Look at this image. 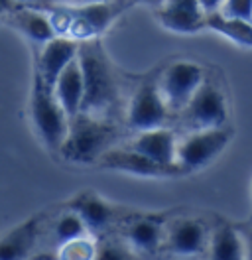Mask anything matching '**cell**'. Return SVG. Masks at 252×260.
<instances>
[{"label": "cell", "instance_id": "1", "mask_svg": "<svg viewBox=\"0 0 252 260\" xmlns=\"http://www.w3.org/2000/svg\"><path fill=\"white\" fill-rule=\"evenodd\" d=\"M77 57L81 73H83V85H85L81 113L105 116V113L116 103V93H118L112 67L103 48L94 40L79 42Z\"/></svg>", "mask_w": 252, "mask_h": 260}, {"label": "cell", "instance_id": "2", "mask_svg": "<svg viewBox=\"0 0 252 260\" xmlns=\"http://www.w3.org/2000/svg\"><path fill=\"white\" fill-rule=\"evenodd\" d=\"M118 140V128L105 116L79 113L69 120V130L59 154L67 162L97 164V160Z\"/></svg>", "mask_w": 252, "mask_h": 260}, {"label": "cell", "instance_id": "3", "mask_svg": "<svg viewBox=\"0 0 252 260\" xmlns=\"http://www.w3.org/2000/svg\"><path fill=\"white\" fill-rule=\"evenodd\" d=\"M30 116L42 142L49 150L59 152L69 130V116L59 105L53 93V87L46 85L38 73H34V83H32Z\"/></svg>", "mask_w": 252, "mask_h": 260}, {"label": "cell", "instance_id": "4", "mask_svg": "<svg viewBox=\"0 0 252 260\" xmlns=\"http://www.w3.org/2000/svg\"><path fill=\"white\" fill-rule=\"evenodd\" d=\"M231 130L219 126V128H203L193 130L189 136L177 142L175 152V164L187 174L201 170L205 166L217 160L225 148L231 142Z\"/></svg>", "mask_w": 252, "mask_h": 260}, {"label": "cell", "instance_id": "5", "mask_svg": "<svg viewBox=\"0 0 252 260\" xmlns=\"http://www.w3.org/2000/svg\"><path fill=\"white\" fill-rule=\"evenodd\" d=\"M203 81L205 75L201 65L193 61H175L162 73L158 89L170 113H181Z\"/></svg>", "mask_w": 252, "mask_h": 260}, {"label": "cell", "instance_id": "6", "mask_svg": "<svg viewBox=\"0 0 252 260\" xmlns=\"http://www.w3.org/2000/svg\"><path fill=\"white\" fill-rule=\"evenodd\" d=\"M181 113L191 130L219 128L227 124L229 107L219 87L215 83L203 81Z\"/></svg>", "mask_w": 252, "mask_h": 260}, {"label": "cell", "instance_id": "7", "mask_svg": "<svg viewBox=\"0 0 252 260\" xmlns=\"http://www.w3.org/2000/svg\"><path fill=\"white\" fill-rule=\"evenodd\" d=\"M94 166L103 170H114V172H124L130 176H140V178H172L185 174L179 166H164L158 164L144 154L130 150V148H110L107 150Z\"/></svg>", "mask_w": 252, "mask_h": 260}, {"label": "cell", "instance_id": "8", "mask_svg": "<svg viewBox=\"0 0 252 260\" xmlns=\"http://www.w3.org/2000/svg\"><path fill=\"white\" fill-rule=\"evenodd\" d=\"M168 116H170V109L162 97L158 85L146 83L130 99L126 122L132 130L144 132V130L166 126Z\"/></svg>", "mask_w": 252, "mask_h": 260}, {"label": "cell", "instance_id": "9", "mask_svg": "<svg viewBox=\"0 0 252 260\" xmlns=\"http://www.w3.org/2000/svg\"><path fill=\"white\" fill-rule=\"evenodd\" d=\"M158 20L173 34H197L205 30V10L199 0H164L158 6Z\"/></svg>", "mask_w": 252, "mask_h": 260}, {"label": "cell", "instance_id": "10", "mask_svg": "<svg viewBox=\"0 0 252 260\" xmlns=\"http://www.w3.org/2000/svg\"><path fill=\"white\" fill-rule=\"evenodd\" d=\"M79 53V42L71 40V38H63V36H55L49 42L44 44L40 59H38V67L36 73L40 75V79L53 87L55 79L59 77L63 69L71 63Z\"/></svg>", "mask_w": 252, "mask_h": 260}, {"label": "cell", "instance_id": "11", "mask_svg": "<svg viewBox=\"0 0 252 260\" xmlns=\"http://www.w3.org/2000/svg\"><path fill=\"white\" fill-rule=\"evenodd\" d=\"M128 148L140 152L146 158H150V160H154V162H158V164H164V166H177V164H175L177 140H175V134H173L170 128H166V126L138 132V134L130 140Z\"/></svg>", "mask_w": 252, "mask_h": 260}, {"label": "cell", "instance_id": "12", "mask_svg": "<svg viewBox=\"0 0 252 260\" xmlns=\"http://www.w3.org/2000/svg\"><path fill=\"white\" fill-rule=\"evenodd\" d=\"M164 239L168 250L173 254L195 256L207 246V229L199 219H177Z\"/></svg>", "mask_w": 252, "mask_h": 260}, {"label": "cell", "instance_id": "13", "mask_svg": "<svg viewBox=\"0 0 252 260\" xmlns=\"http://www.w3.org/2000/svg\"><path fill=\"white\" fill-rule=\"evenodd\" d=\"M42 233V217H32L0 237V260H30Z\"/></svg>", "mask_w": 252, "mask_h": 260}, {"label": "cell", "instance_id": "14", "mask_svg": "<svg viewBox=\"0 0 252 260\" xmlns=\"http://www.w3.org/2000/svg\"><path fill=\"white\" fill-rule=\"evenodd\" d=\"M53 93L59 101V105L63 107L65 114L69 116V120L81 113L83 97H85V85H83V73H81L79 57H75L59 73V77L53 83Z\"/></svg>", "mask_w": 252, "mask_h": 260}, {"label": "cell", "instance_id": "15", "mask_svg": "<svg viewBox=\"0 0 252 260\" xmlns=\"http://www.w3.org/2000/svg\"><path fill=\"white\" fill-rule=\"evenodd\" d=\"M205 30L219 34L223 38L235 42L242 48H252V22L242 18L225 16L217 12L205 14Z\"/></svg>", "mask_w": 252, "mask_h": 260}, {"label": "cell", "instance_id": "16", "mask_svg": "<svg viewBox=\"0 0 252 260\" xmlns=\"http://www.w3.org/2000/svg\"><path fill=\"white\" fill-rule=\"evenodd\" d=\"M71 209L79 213L87 231H93V233L94 231H105L114 219V207L99 195L89 193L79 197L77 203L71 205Z\"/></svg>", "mask_w": 252, "mask_h": 260}, {"label": "cell", "instance_id": "17", "mask_svg": "<svg viewBox=\"0 0 252 260\" xmlns=\"http://www.w3.org/2000/svg\"><path fill=\"white\" fill-rule=\"evenodd\" d=\"M164 229L154 219H136L126 229V241L132 250L138 252H156L164 243Z\"/></svg>", "mask_w": 252, "mask_h": 260}, {"label": "cell", "instance_id": "18", "mask_svg": "<svg viewBox=\"0 0 252 260\" xmlns=\"http://www.w3.org/2000/svg\"><path fill=\"white\" fill-rule=\"evenodd\" d=\"M12 24L20 32L24 34L28 40L36 44H46L51 38H55V30L51 26V20L44 12L36 10H14L12 14Z\"/></svg>", "mask_w": 252, "mask_h": 260}, {"label": "cell", "instance_id": "19", "mask_svg": "<svg viewBox=\"0 0 252 260\" xmlns=\"http://www.w3.org/2000/svg\"><path fill=\"white\" fill-rule=\"evenodd\" d=\"M211 260H246L244 258V239L231 225H219L215 229L209 244Z\"/></svg>", "mask_w": 252, "mask_h": 260}, {"label": "cell", "instance_id": "20", "mask_svg": "<svg viewBox=\"0 0 252 260\" xmlns=\"http://www.w3.org/2000/svg\"><path fill=\"white\" fill-rule=\"evenodd\" d=\"M51 233H53V241H55L57 246L63 243H67V241H71V239L89 235V231L85 227L83 219H81L79 213L73 211V209L61 213V215L55 219V223H53V227H51Z\"/></svg>", "mask_w": 252, "mask_h": 260}, {"label": "cell", "instance_id": "21", "mask_svg": "<svg viewBox=\"0 0 252 260\" xmlns=\"http://www.w3.org/2000/svg\"><path fill=\"white\" fill-rule=\"evenodd\" d=\"M94 256H97V243L89 235L59 244L55 252V260H94Z\"/></svg>", "mask_w": 252, "mask_h": 260}, {"label": "cell", "instance_id": "22", "mask_svg": "<svg viewBox=\"0 0 252 260\" xmlns=\"http://www.w3.org/2000/svg\"><path fill=\"white\" fill-rule=\"evenodd\" d=\"M94 260H132L130 246L128 244L114 243V241H105L97 244V256Z\"/></svg>", "mask_w": 252, "mask_h": 260}, {"label": "cell", "instance_id": "23", "mask_svg": "<svg viewBox=\"0 0 252 260\" xmlns=\"http://www.w3.org/2000/svg\"><path fill=\"white\" fill-rule=\"evenodd\" d=\"M219 12L225 16L242 18L252 22V0H225Z\"/></svg>", "mask_w": 252, "mask_h": 260}, {"label": "cell", "instance_id": "24", "mask_svg": "<svg viewBox=\"0 0 252 260\" xmlns=\"http://www.w3.org/2000/svg\"><path fill=\"white\" fill-rule=\"evenodd\" d=\"M223 2H225V0H199V4H201V8L205 10V14H209V12H217V10H220Z\"/></svg>", "mask_w": 252, "mask_h": 260}, {"label": "cell", "instance_id": "25", "mask_svg": "<svg viewBox=\"0 0 252 260\" xmlns=\"http://www.w3.org/2000/svg\"><path fill=\"white\" fill-rule=\"evenodd\" d=\"M16 10V0H0V20L10 16Z\"/></svg>", "mask_w": 252, "mask_h": 260}, {"label": "cell", "instance_id": "26", "mask_svg": "<svg viewBox=\"0 0 252 260\" xmlns=\"http://www.w3.org/2000/svg\"><path fill=\"white\" fill-rule=\"evenodd\" d=\"M244 258L252 260V227L246 235V239H244Z\"/></svg>", "mask_w": 252, "mask_h": 260}, {"label": "cell", "instance_id": "27", "mask_svg": "<svg viewBox=\"0 0 252 260\" xmlns=\"http://www.w3.org/2000/svg\"><path fill=\"white\" fill-rule=\"evenodd\" d=\"M75 4H94V2H107V0H73Z\"/></svg>", "mask_w": 252, "mask_h": 260}, {"label": "cell", "instance_id": "28", "mask_svg": "<svg viewBox=\"0 0 252 260\" xmlns=\"http://www.w3.org/2000/svg\"><path fill=\"white\" fill-rule=\"evenodd\" d=\"M132 2H134V0H132ZM138 2H146V4H158V6H160L164 0H138Z\"/></svg>", "mask_w": 252, "mask_h": 260}, {"label": "cell", "instance_id": "29", "mask_svg": "<svg viewBox=\"0 0 252 260\" xmlns=\"http://www.w3.org/2000/svg\"><path fill=\"white\" fill-rule=\"evenodd\" d=\"M16 2H24V4H34V2H40V0H16Z\"/></svg>", "mask_w": 252, "mask_h": 260}, {"label": "cell", "instance_id": "30", "mask_svg": "<svg viewBox=\"0 0 252 260\" xmlns=\"http://www.w3.org/2000/svg\"><path fill=\"white\" fill-rule=\"evenodd\" d=\"M30 260H42V258H30Z\"/></svg>", "mask_w": 252, "mask_h": 260}, {"label": "cell", "instance_id": "31", "mask_svg": "<svg viewBox=\"0 0 252 260\" xmlns=\"http://www.w3.org/2000/svg\"><path fill=\"white\" fill-rule=\"evenodd\" d=\"M250 221H252V213H250Z\"/></svg>", "mask_w": 252, "mask_h": 260}]
</instances>
